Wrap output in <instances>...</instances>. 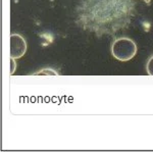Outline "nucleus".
I'll use <instances>...</instances> for the list:
<instances>
[{
  "label": "nucleus",
  "mask_w": 153,
  "mask_h": 152,
  "mask_svg": "<svg viewBox=\"0 0 153 152\" xmlns=\"http://www.w3.org/2000/svg\"><path fill=\"white\" fill-rule=\"evenodd\" d=\"M146 70H147V73H149V76H152L153 77V56H151V57L149 58V60L147 61Z\"/></svg>",
  "instance_id": "7ed1b4c3"
},
{
  "label": "nucleus",
  "mask_w": 153,
  "mask_h": 152,
  "mask_svg": "<svg viewBox=\"0 0 153 152\" xmlns=\"http://www.w3.org/2000/svg\"><path fill=\"white\" fill-rule=\"evenodd\" d=\"M36 75H47V76H57V73L55 72V70H40V72H38L36 73Z\"/></svg>",
  "instance_id": "20e7f679"
},
{
  "label": "nucleus",
  "mask_w": 153,
  "mask_h": 152,
  "mask_svg": "<svg viewBox=\"0 0 153 152\" xmlns=\"http://www.w3.org/2000/svg\"><path fill=\"white\" fill-rule=\"evenodd\" d=\"M10 63H11V70H10V75H13L14 70H16V62H14V58L10 57Z\"/></svg>",
  "instance_id": "39448f33"
},
{
  "label": "nucleus",
  "mask_w": 153,
  "mask_h": 152,
  "mask_svg": "<svg viewBox=\"0 0 153 152\" xmlns=\"http://www.w3.org/2000/svg\"><path fill=\"white\" fill-rule=\"evenodd\" d=\"M111 53L120 61H129L137 53L136 43L130 38L117 39L111 45Z\"/></svg>",
  "instance_id": "f257e3e1"
},
{
  "label": "nucleus",
  "mask_w": 153,
  "mask_h": 152,
  "mask_svg": "<svg viewBox=\"0 0 153 152\" xmlns=\"http://www.w3.org/2000/svg\"><path fill=\"white\" fill-rule=\"evenodd\" d=\"M9 43H10L9 44L10 57L14 58V59H19V58L23 57L27 51V48H28V45H27L24 37L19 35V34H12L9 38Z\"/></svg>",
  "instance_id": "f03ea898"
},
{
  "label": "nucleus",
  "mask_w": 153,
  "mask_h": 152,
  "mask_svg": "<svg viewBox=\"0 0 153 152\" xmlns=\"http://www.w3.org/2000/svg\"><path fill=\"white\" fill-rule=\"evenodd\" d=\"M144 1H145V2H146V3H149V2H150V1H151V0H144Z\"/></svg>",
  "instance_id": "423d86ee"
}]
</instances>
